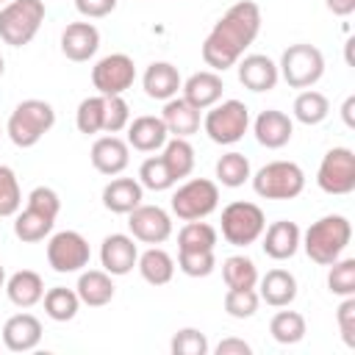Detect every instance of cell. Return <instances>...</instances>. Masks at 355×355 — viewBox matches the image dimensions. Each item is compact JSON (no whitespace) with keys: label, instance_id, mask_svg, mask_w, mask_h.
I'll use <instances>...</instances> for the list:
<instances>
[{"label":"cell","instance_id":"5b68a950","mask_svg":"<svg viewBox=\"0 0 355 355\" xmlns=\"http://www.w3.org/2000/svg\"><path fill=\"white\" fill-rule=\"evenodd\" d=\"M252 189L263 200H294L305 189V172L294 161H269L250 175Z\"/></svg>","mask_w":355,"mask_h":355},{"label":"cell","instance_id":"4316f807","mask_svg":"<svg viewBox=\"0 0 355 355\" xmlns=\"http://www.w3.org/2000/svg\"><path fill=\"white\" fill-rule=\"evenodd\" d=\"M161 119L169 130V136H180V139H189L200 130V111L186 103L183 97H172L164 103V111H161Z\"/></svg>","mask_w":355,"mask_h":355},{"label":"cell","instance_id":"8d00e7d4","mask_svg":"<svg viewBox=\"0 0 355 355\" xmlns=\"http://www.w3.org/2000/svg\"><path fill=\"white\" fill-rule=\"evenodd\" d=\"M103 119H105V94H92V97L80 100V105L75 111V125L80 133H86V136L100 133Z\"/></svg>","mask_w":355,"mask_h":355},{"label":"cell","instance_id":"74e56055","mask_svg":"<svg viewBox=\"0 0 355 355\" xmlns=\"http://www.w3.org/2000/svg\"><path fill=\"white\" fill-rule=\"evenodd\" d=\"M214 247H216V230L208 222H200V219L186 222L178 233V250L197 252V250H214Z\"/></svg>","mask_w":355,"mask_h":355},{"label":"cell","instance_id":"d4e9b609","mask_svg":"<svg viewBox=\"0 0 355 355\" xmlns=\"http://www.w3.org/2000/svg\"><path fill=\"white\" fill-rule=\"evenodd\" d=\"M144 200V186L133 178H114L103 189V205L111 214H130Z\"/></svg>","mask_w":355,"mask_h":355},{"label":"cell","instance_id":"277c9868","mask_svg":"<svg viewBox=\"0 0 355 355\" xmlns=\"http://www.w3.org/2000/svg\"><path fill=\"white\" fill-rule=\"evenodd\" d=\"M53 125H55V111H53V105L44 103V100L31 97V100H22V103L11 111L8 125H6V133H8V139H11L17 147L25 150V147L39 144L42 136H44Z\"/></svg>","mask_w":355,"mask_h":355},{"label":"cell","instance_id":"6da1fadb","mask_svg":"<svg viewBox=\"0 0 355 355\" xmlns=\"http://www.w3.org/2000/svg\"><path fill=\"white\" fill-rule=\"evenodd\" d=\"M261 31V8L252 0L233 3L219 22L211 28V33L202 42V61L214 72H225L236 67V61L244 55V50L255 42Z\"/></svg>","mask_w":355,"mask_h":355},{"label":"cell","instance_id":"e575fe53","mask_svg":"<svg viewBox=\"0 0 355 355\" xmlns=\"http://www.w3.org/2000/svg\"><path fill=\"white\" fill-rule=\"evenodd\" d=\"M330 114V103L322 92H313V89H305L297 94L294 100V119L302 122V125H319L324 122Z\"/></svg>","mask_w":355,"mask_h":355},{"label":"cell","instance_id":"816d5d0a","mask_svg":"<svg viewBox=\"0 0 355 355\" xmlns=\"http://www.w3.org/2000/svg\"><path fill=\"white\" fill-rule=\"evenodd\" d=\"M0 288H6V269H3V263H0Z\"/></svg>","mask_w":355,"mask_h":355},{"label":"cell","instance_id":"3957f363","mask_svg":"<svg viewBox=\"0 0 355 355\" xmlns=\"http://www.w3.org/2000/svg\"><path fill=\"white\" fill-rule=\"evenodd\" d=\"M61 211V200L50 186H36L28 194V202L22 211H17L14 219V236L25 244H36L44 236L53 233L55 216Z\"/></svg>","mask_w":355,"mask_h":355},{"label":"cell","instance_id":"9a60e30c","mask_svg":"<svg viewBox=\"0 0 355 355\" xmlns=\"http://www.w3.org/2000/svg\"><path fill=\"white\" fill-rule=\"evenodd\" d=\"M139 261V247H136V239L133 236H125V233H111L103 239L100 244V263L103 269L114 277L119 275H128Z\"/></svg>","mask_w":355,"mask_h":355},{"label":"cell","instance_id":"603a6c76","mask_svg":"<svg viewBox=\"0 0 355 355\" xmlns=\"http://www.w3.org/2000/svg\"><path fill=\"white\" fill-rule=\"evenodd\" d=\"M141 86H144V94H147V97L166 103V100L178 97L183 80H180V72H178L175 64H169V61H153V64L144 69Z\"/></svg>","mask_w":355,"mask_h":355},{"label":"cell","instance_id":"7a4b0ae2","mask_svg":"<svg viewBox=\"0 0 355 355\" xmlns=\"http://www.w3.org/2000/svg\"><path fill=\"white\" fill-rule=\"evenodd\" d=\"M352 239V225L347 216L341 214H327L322 219H316L305 236H302V247H305V255L319 263V266H330L336 258H341V252L347 250Z\"/></svg>","mask_w":355,"mask_h":355},{"label":"cell","instance_id":"ab89813d","mask_svg":"<svg viewBox=\"0 0 355 355\" xmlns=\"http://www.w3.org/2000/svg\"><path fill=\"white\" fill-rule=\"evenodd\" d=\"M327 288L338 297L355 294V258H336L327 272Z\"/></svg>","mask_w":355,"mask_h":355},{"label":"cell","instance_id":"681fc988","mask_svg":"<svg viewBox=\"0 0 355 355\" xmlns=\"http://www.w3.org/2000/svg\"><path fill=\"white\" fill-rule=\"evenodd\" d=\"M327 11H333L336 17H349L355 11V0H324Z\"/></svg>","mask_w":355,"mask_h":355},{"label":"cell","instance_id":"c3c4849f","mask_svg":"<svg viewBox=\"0 0 355 355\" xmlns=\"http://www.w3.org/2000/svg\"><path fill=\"white\" fill-rule=\"evenodd\" d=\"M216 355H250L252 352V347L244 341V338H236V336H230V338H222L219 344H216V349H214Z\"/></svg>","mask_w":355,"mask_h":355},{"label":"cell","instance_id":"4fadbf2b","mask_svg":"<svg viewBox=\"0 0 355 355\" xmlns=\"http://www.w3.org/2000/svg\"><path fill=\"white\" fill-rule=\"evenodd\" d=\"M136 80V64L130 55L125 53H111V55H103L94 67H92V83L97 89V94H122L133 86Z\"/></svg>","mask_w":355,"mask_h":355},{"label":"cell","instance_id":"836d02e7","mask_svg":"<svg viewBox=\"0 0 355 355\" xmlns=\"http://www.w3.org/2000/svg\"><path fill=\"white\" fill-rule=\"evenodd\" d=\"M222 277L227 288H255L258 286V266L247 255H230L222 261Z\"/></svg>","mask_w":355,"mask_h":355},{"label":"cell","instance_id":"8fae6325","mask_svg":"<svg viewBox=\"0 0 355 355\" xmlns=\"http://www.w3.org/2000/svg\"><path fill=\"white\" fill-rule=\"evenodd\" d=\"M316 183L324 194H336V197L355 191V153L349 147L327 150L319 164Z\"/></svg>","mask_w":355,"mask_h":355},{"label":"cell","instance_id":"1f68e13d","mask_svg":"<svg viewBox=\"0 0 355 355\" xmlns=\"http://www.w3.org/2000/svg\"><path fill=\"white\" fill-rule=\"evenodd\" d=\"M161 158H164L166 169L172 172L175 183H178L180 178H189V175H191V169H194V147L189 144V139H180V136L166 139Z\"/></svg>","mask_w":355,"mask_h":355},{"label":"cell","instance_id":"ee69618b","mask_svg":"<svg viewBox=\"0 0 355 355\" xmlns=\"http://www.w3.org/2000/svg\"><path fill=\"white\" fill-rule=\"evenodd\" d=\"M169 349H172V355H205L208 352V338L197 327H183L172 336Z\"/></svg>","mask_w":355,"mask_h":355},{"label":"cell","instance_id":"f907efd6","mask_svg":"<svg viewBox=\"0 0 355 355\" xmlns=\"http://www.w3.org/2000/svg\"><path fill=\"white\" fill-rule=\"evenodd\" d=\"M352 111H355V97L349 94V97L344 100V105H341V116H344V125H347V128H355V114H352Z\"/></svg>","mask_w":355,"mask_h":355},{"label":"cell","instance_id":"d6986e66","mask_svg":"<svg viewBox=\"0 0 355 355\" xmlns=\"http://www.w3.org/2000/svg\"><path fill=\"white\" fill-rule=\"evenodd\" d=\"M252 130H255V139H258L261 147H266V150H280V147H286V144L291 141L294 122H291L288 114H283V111H277V108H266V111H261V114L255 116Z\"/></svg>","mask_w":355,"mask_h":355},{"label":"cell","instance_id":"83f0119b","mask_svg":"<svg viewBox=\"0 0 355 355\" xmlns=\"http://www.w3.org/2000/svg\"><path fill=\"white\" fill-rule=\"evenodd\" d=\"M6 294L17 308H33L44 297V280L33 269H19L6 280Z\"/></svg>","mask_w":355,"mask_h":355},{"label":"cell","instance_id":"44dd1931","mask_svg":"<svg viewBox=\"0 0 355 355\" xmlns=\"http://www.w3.org/2000/svg\"><path fill=\"white\" fill-rule=\"evenodd\" d=\"M100 47V31L92 22H69L61 33V53L69 61H89Z\"/></svg>","mask_w":355,"mask_h":355},{"label":"cell","instance_id":"d6a6232c","mask_svg":"<svg viewBox=\"0 0 355 355\" xmlns=\"http://www.w3.org/2000/svg\"><path fill=\"white\" fill-rule=\"evenodd\" d=\"M250 175H252V169H250V158H247L244 153L230 150V153H225V155L216 161V180H219L222 186H227V189L244 186V183L250 180Z\"/></svg>","mask_w":355,"mask_h":355},{"label":"cell","instance_id":"f546056e","mask_svg":"<svg viewBox=\"0 0 355 355\" xmlns=\"http://www.w3.org/2000/svg\"><path fill=\"white\" fill-rule=\"evenodd\" d=\"M136 266H139V275H141L150 286H166V283L172 280V275H175V261H172V255H169L166 250H161V247L144 250V252L139 255Z\"/></svg>","mask_w":355,"mask_h":355},{"label":"cell","instance_id":"30bf717a","mask_svg":"<svg viewBox=\"0 0 355 355\" xmlns=\"http://www.w3.org/2000/svg\"><path fill=\"white\" fill-rule=\"evenodd\" d=\"M219 205V186L208 178H191L172 194V214L183 222L205 219Z\"/></svg>","mask_w":355,"mask_h":355},{"label":"cell","instance_id":"ac0fdd59","mask_svg":"<svg viewBox=\"0 0 355 355\" xmlns=\"http://www.w3.org/2000/svg\"><path fill=\"white\" fill-rule=\"evenodd\" d=\"M236 64H239V80L250 92H272L277 86V80H280L277 64L269 55H263V53L244 55Z\"/></svg>","mask_w":355,"mask_h":355},{"label":"cell","instance_id":"9c48e42d","mask_svg":"<svg viewBox=\"0 0 355 355\" xmlns=\"http://www.w3.org/2000/svg\"><path fill=\"white\" fill-rule=\"evenodd\" d=\"M202 128L214 144H236L250 128V108L241 100L214 103L202 119Z\"/></svg>","mask_w":355,"mask_h":355},{"label":"cell","instance_id":"8992f818","mask_svg":"<svg viewBox=\"0 0 355 355\" xmlns=\"http://www.w3.org/2000/svg\"><path fill=\"white\" fill-rule=\"evenodd\" d=\"M44 22L42 0H8L0 8V39L11 47L28 44Z\"/></svg>","mask_w":355,"mask_h":355},{"label":"cell","instance_id":"bcb514c9","mask_svg":"<svg viewBox=\"0 0 355 355\" xmlns=\"http://www.w3.org/2000/svg\"><path fill=\"white\" fill-rule=\"evenodd\" d=\"M336 319H338V330H341L344 344L355 349V294L344 297V302L336 311Z\"/></svg>","mask_w":355,"mask_h":355},{"label":"cell","instance_id":"db71d44e","mask_svg":"<svg viewBox=\"0 0 355 355\" xmlns=\"http://www.w3.org/2000/svg\"><path fill=\"white\" fill-rule=\"evenodd\" d=\"M3 3H8V0H0V6H3Z\"/></svg>","mask_w":355,"mask_h":355},{"label":"cell","instance_id":"7dc6e473","mask_svg":"<svg viewBox=\"0 0 355 355\" xmlns=\"http://www.w3.org/2000/svg\"><path fill=\"white\" fill-rule=\"evenodd\" d=\"M75 8L89 19H100L116 8V0H75Z\"/></svg>","mask_w":355,"mask_h":355},{"label":"cell","instance_id":"f6af8a7d","mask_svg":"<svg viewBox=\"0 0 355 355\" xmlns=\"http://www.w3.org/2000/svg\"><path fill=\"white\" fill-rule=\"evenodd\" d=\"M130 122V108L125 103L122 94H111L105 97V119H103V130L105 133H119L125 130Z\"/></svg>","mask_w":355,"mask_h":355},{"label":"cell","instance_id":"52a82bcc","mask_svg":"<svg viewBox=\"0 0 355 355\" xmlns=\"http://www.w3.org/2000/svg\"><path fill=\"white\" fill-rule=\"evenodd\" d=\"M277 72L291 89H311L324 75V55L319 47H313L308 42L288 44L280 55Z\"/></svg>","mask_w":355,"mask_h":355},{"label":"cell","instance_id":"cb8c5ba5","mask_svg":"<svg viewBox=\"0 0 355 355\" xmlns=\"http://www.w3.org/2000/svg\"><path fill=\"white\" fill-rule=\"evenodd\" d=\"M169 139V130L164 125L161 116H136L133 122H128V144L139 153H155L166 144Z\"/></svg>","mask_w":355,"mask_h":355},{"label":"cell","instance_id":"e0dca14e","mask_svg":"<svg viewBox=\"0 0 355 355\" xmlns=\"http://www.w3.org/2000/svg\"><path fill=\"white\" fill-rule=\"evenodd\" d=\"M263 252L272 258V261H288L297 255L300 250V241H302V230L297 222H288V219H277L272 222L269 227H263Z\"/></svg>","mask_w":355,"mask_h":355},{"label":"cell","instance_id":"2e32d148","mask_svg":"<svg viewBox=\"0 0 355 355\" xmlns=\"http://www.w3.org/2000/svg\"><path fill=\"white\" fill-rule=\"evenodd\" d=\"M89 158H92V166H94L100 175H108V178H111V175L125 172V166L130 164V144H128L125 139L108 133V136H100V139L92 144Z\"/></svg>","mask_w":355,"mask_h":355},{"label":"cell","instance_id":"11a10c76","mask_svg":"<svg viewBox=\"0 0 355 355\" xmlns=\"http://www.w3.org/2000/svg\"><path fill=\"white\" fill-rule=\"evenodd\" d=\"M0 136H3V130H0Z\"/></svg>","mask_w":355,"mask_h":355},{"label":"cell","instance_id":"60d3db41","mask_svg":"<svg viewBox=\"0 0 355 355\" xmlns=\"http://www.w3.org/2000/svg\"><path fill=\"white\" fill-rule=\"evenodd\" d=\"M19 208H22L19 180L11 166L0 164V216H17Z\"/></svg>","mask_w":355,"mask_h":355},{"label":"cell","instance_id":"d590c367","mask_svg":"<svg viewBox=\"0 0 355 355\" xmlns=\"http://www.w3.org/2000/svg\"><path fill=\"white\" fill-rule=\"evenodd\" d=\"M269 333L277 344H297L305 338V316L297 311H277L269 322Z\"/></svg>","mask_w":355,"mask_h":355},{"label":"cell","instance_id":"7402d4cb","mask_svg":"<svg viewBox=\"0 0 355 355\" xmlns=\"http://www.w3.org/2000/svg\"><path fill=\"white\" fill-rule=\"evenodd\" d=\"M42 341V322L33 313H14L3 324V344L11 352H28Z\"/></svg>","mask_w":355,"mask_h":355},{"label":"cell","instance_id":"4dcf8cb0","mask_svg":"<svg viewBox=\"0 0 355 355\" xmlns=\"http://www.w3.org/2000/svg\"><path fill=\"white\" fill-rule=\"evenodd\" d=\"M44 302V313L53 319V322H72L78 316V308H80V297L75 288H67V286H53L44 291L42 297Z\"/></svg>","mask_w":355,"mask_h":355},{"label":"cell","instance_id":"f1b7e54d","mask_svg":"<svg viewBox=\"0 0 355 355\" xmlns=\"http://www.w3.org/2000/svg\"><path fill=\"white\" fill-rule=\"evenodd\" d=\"M75 291H78L83 305L103 308V305H108L114 300V280H111V275L105 269H89V272H80Z\"/></svg>","mask_w":355,"mask_h":355},{"label":"cell","instance_id":"ba28073f","mask_svg":"<svg viewBox=\"0 0 355 355\" xmlns=\"http://www.w3.org/2000/svg\"><path fill=\"white\" fill-rule=\"evenodd\" d=\"M266 216L255 202L236 200L222 208V239L233 247H250L261 239Z\"/></svg>","mask_w":355,"mask_h":355},{"label":"cell","instance_id":"484cf974","mask_svg":"<svg viewBox=\"0 0 355 355\" xmlns=\"http://www.w3.org/2000/svg\"><path fill=\"white\" fill-rule=\"evenodd\" d=\"M261 280L258 297L272 308H288L297 297V277L288 269H269Z\"/></svg>","mask_w":355,"mask_h":355},{"label":"cell","instance_id":"b9f144b4","mask_svg":"<svg viewBox=\"0 0 355 355\" xmlns=\"http://www.w3.org/2000/svg\"><path fill=\"white\" fill-rule=\"evenodd\" d=\"M258 291L255 288H227L225 294V313L233 319H250L258 311Z\"/></svg>","mask_w":355,"mask_h":355},{"label":"cell","instance_id":"5bb4252c","mask_svg":"<svg viewBox=\"0 0 355 355\" xmlns=\"http://www.w3.org/2000/svg\"><path fill=\"white\" fill-rule=\"evenodd\" d=\"M128 227L136 241L144 244H164L172 236V216L158 205H136L128 214Z\"/></svg>","mask_w":355,"mask_h":355},{"label":"cell","instance_id":"ffe728a7","mask_svg":"<svg viewBox=\"0 0 355 355\" xmlns=\"http://www.w3.org/2000/svg\"><path fill=\"white\" fill-rule=\"evenodd\" d=\"M183 92V100L191 103L197 111H205L211 108L214 103L222 100V92H225V83H222V75L214 72V69H202V72H194L186 78V83L180 86Z\"/></svg>","mask_w":355,"mask_h":355},{"label":"cell","instance_id":"f5cc1de1","mask_svg":"<svg viewBox=\"0 0 355 355\" xmlns=\"http://www.w3.org/2000/svg\"><path fill=\"white\" fill-rule=\"evenodd\" d=\"M3 72H6V61H3V55H0V78H3Z\"/></svg>","mask_w":355,"mask_h":355},{"label":"cell","instance_id":"7bdbcfd3","mask_svg":"<svg viewBox=\"0 0 355 355\" xmlns=\"http://www.w3.org/2000/svg\"><path fill=\"white\" fill-rule=\"evenodd\" d=\"M216 266V258H214V250H178V269L189 277H208Z\"/></svg>","mask_w":355,"mask_h":355},{"label":"cell","instance_id":"f35d334b","mask_svg":"<svg viewBox=\"0 0 355 355\" xmlns=\"http://www.w3.org/2000/svg\"><path fill=\"white\" fill-rule=\"evenodd\" d=\"M139 183H141L144 189H150V191H166V189L175 186V178H172V172L166 169V164H164L161 155H150V158L141 161V166H139Z\"/></svg>","mask_w":355,"mask_h":355},{"label":"cell","instance_id":"7c38bea8","mask_svg":"<svg viewBox=\"0 0 355 355\" xmlns=\"http://www.w3.org/2000/svg\"><path fill=\"white\" fill-rule=\"evenodd\" d=\"M89 258H92L89 241L78 230H58L47 241V263L58 275L80 272L83 266H89Z\"/></svg>","mask_w":355,"mask_h":355}]
</instances>
